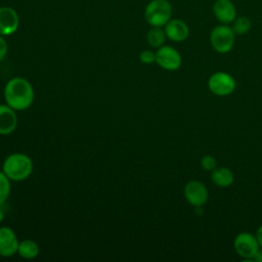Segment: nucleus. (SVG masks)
I'll return each instance as SVG.
<instances>
[{
	"label": "nucleus",
	"instance_id": "3",
	"mask_svg": "<svg viewBox=\"0 0 262 262\" xmlns=\"http://www.w3.org/2000/svg\"><path fill=\"white\" fill-rule=\"evenodd\" d=\"M172 17V5L168 0H151L144 9V18L151 27H164Z\"/></svg>",
	"mask_w": 262,
	"mask_h": 262
},
{
	"label": "nucleus",
	"instance_id": "15",
	"mask_svg": "<svg viewBox=\"0 0 262 262\" xmlns=\"http://www.w3.org/2000/svg\"><path fill=\"white\" fill-rule=\"evenodd\" d=\"M17 253L24 259H34L39 254V246L32 239H24L18 244Z\"/></svg>",
	"mask_w": 262,
	"mask_h": 262
},
{
	"label": "nucleus",
	"instance_id": "1",
	"mask_svg": "<svg viewBox=\"0 0 262 262\" xmlns=\"http://www.w3.org/2000/svg\"><path fill=\"white\" fill-rule=\"evenodd\" d=\"M4 98L6 104L14 111L27 110L34 100L33 86L24 78H12L5 85Z\"/></svg>",
	"mask_w": 262,
	"mask_h": 262
},
{
	"label": "nucleus",
	"instance_id": "20",
	"mask_svg": "<svg viewBox=\"0 0 262 262\" xmlns=\"http://www.w3.org/2000/svg\"><path fill=\"white\" fill-rule=\"evenodd\" d=\"M139 59L142 63L150 64L156 61V52L151 50H143L139 54Z\"/></svg>",
	"mask_w": 262,
	"mask_h": 262
},
{
	"label": "nucleus",
	"instance_id": "21",
	"mask_svg": "<svg viewBox=\"0 0 262 262\" xmlns=\"http://www.w3.org/2000/svg\"><path fill=\"white\" fill-rule=\"evenodd\" d=\"M7 43L4 40V38L0 35V62L4 59V57L7 54Z\"/></svg>",
	"mask_w": 262,
	"mask_h": 262
},
{
	"label": "nucleus",
	"instance_id": "12",
	"mask_svg": "<svg viewBox=\"0 0 262 262\" xmlns=\"http://www.w3.org/2000/svg\"><path fill=\"white\" fill-rule=\"evenodd\" d=\"M164 30L167 38L173 42H182L189 36L188 25L179 18H171L164 26Z\"/></svg>",
	"mask_w": 262,
	"mask_h": 262
},
{
	"label": "nucleus",
	"instance_id": "19",
	"mask_svg": "<svg viewBox=\"0 0 262 262\" xmlns=\"http://www.w3.org/2000/svg\"><path fill=\"white\" fill-rule=\"evenodd\" d=\"M201 167L206 171H213L217 167V161L216 159L211 155H205L201 159Z\"/></svg>",
	"mask_w": 262,
	"mask_h": 262
},
{
	"label": "nucleus",
	"instance_id": "11",
	"mask_svg": "<svg viewBox=\"0 0 262 262\" xmlns=\"http://www.w3.org/2000/svg\"><path fill=\"white\" fill-rule=\"evenodd\" d=\"M18 239L14 231L7 226L0 227V256L11 257L17 252Z\"/></svg>",
	"mask_w": 262,
	"mask_h": 262
},
{
	"label": "nucleus",
	"instance_id": "6",
	"mask_svg": "<svg viewBox=\"0 0 262 262\" xmlns=\"http://www.w3.org/2000/svg\"><path fill=\"white\" fill-rule=\"evenodd\" d=\"M233 248L236 254L245 261H253V258L259 250L260 246L256 235L250 232H241L235 236L233 241Z\"/></svg>",
	"mask_w": 262,
	"mask_h": 262
},
{
	"label": "nucleus",
	"instance_id": "22",
	"mask_svg": "<svg viewBox=\"0 0 262 262\" xmlns=\"http://www.w3.org/2000/svg\"><path fill=\"white\" fill-rule=\"evenodd\" d=\"M256 238L258 241V244L260 246V248H262V225H260L256 231Z\"/></svg>",
	"mask_w": 262,
	"mask_h": 262
},
{
	"label": "nucleus",
	"instance_id": "17",
	"mask_svg": "<svg viewBox=\"0 0 262 262\" xmlns=\"http://www.w3.org/2000/svg\"><path fill=\"white\" fill-rule=\"evenodd\" d=\"M235 35H245L252 28V20L248 16H236L231 26Z\"/></svg>",
	"mask_w": 262,
	"mask_h": 262
},
{
	"label": "nucleus",
	"instance_id": "23",
	"mask_svg": "<svg viewBox=\"0 0 262 262\" xmlns=\"http://www.w3.org/2000/svg\"><path fill=\"white\" fill-rule=\"evenodd\" d=\"M253 261H257V262H262V248H259V250L257 251L256 255L253 258Z\"/></svg>",
	"mask_w": 262,
	"mask_h": 262
},
{
	"label": "nucleus",
	"instance_id": "5",
	"mask_svg": "<svg viewBox=\"0 0 262 262\" xmlns=\"http://www.w3.org/2000/svg\"><path fill=\"white\" fill-rule=\"evenodd\" d=\"M235 87L234 78L226 72H216L208 80L209 90L217 96H227L234 91Z\"/></svg>",
	"mask_w": 262,
	"mask_h": 262
},
{
	"label": "nucleus",
	"instance_id": "10",
	"mask_svg": "<svg viewBox=\"0 0 262 262\" xmlns=\"http://www.w3.org/2000/svg\"><path fill=\"white\" fill-rule=\"evenodd\" d=\"M213 13L223 25H230L236 18V7L231 0H216L213 4Z\"/></svg>",
	"mask_w": 262,
	"mask_h": 262
},
{
	"label": "nucleus",
	"instance_id": "8",
	"mask_svg": "<svg viewBox=\"0 0 262 262\" xmlns=\"http://www.w3.org/2000/svg\"><path fill=\"white\" fill-rule=\"evenodd\" d=\"M184 198L193 207H202L208 200L209 192L206 185L200 180H191L184 186Z\"/></svg>",
	"mask_w": 262,
	"mask_h": 262
},
{
	"label": "nucleus",
	"instance_id": "4",
	"mask_svg": "<svg viewBox=\"0 0 262 262\" xmlns=\"http://www.w3.org/2000/svg\"><path fill=\"white\" fill-rule=\"evenodd\" d=\"M235 36V33L229 25L220 24L211 31L209 37L210 44L215 51L224 54L233 48Z\"/></svg>",
	"mask_w": 262,
	"mask_h": 262
},
{
	"label": "nucleus",
	"instance_id": "24",
	"mask_svg": "<svg viewBox=\"0 0 262 262\" xmlns=\"http://www.w3.org/2000/svg\"><path fill=\"white\" fill-rule=\"evenodd\" d=\"M3 218H4V213H3V211L0 209V223L2 222Z\"/></svg>",
	"mask_w": 262,
	"mask_h": 262
},
{
	"label": "nucleus",
	"instance_id": "13",
	"mask_svg": "<svg viewBox=\"0 0 262 262\" xmlns=\"http://www.w3.org/2000/svg\"><path fill=\"white\" fill-rule=\"evenodd\" d=\"M17 125L15 111L7 104H0V135H8Z\"/></svg>",
	"mask_w": 262,
	"mask_h": 262
},
{
	"label": "nucleus",
	"instance_id": "2",
	"mask_svg": "<svg viewBox=\"0 0 262 262\" xmlns=\"http://www.w3.org/2000/svg\"><path fill=\"white\" fill-rule=\"evenodd\" d=\"M32 171V160L25 154H11L3 163V172L12 181L25 180L31 175Z\"/></svg>",
	"mask_w": 262,
	"mask_h": 262
},
{
	"label": "nucleus",
	"instance_id": "14",
	"mask_svg": "<svg viewBox=\"0 0 262 262\" xmlns=\"http://www.w3.org/2000/svg\"><path fill=\"white\" fill-rule=\"evenodd\" d=\"M211 180L219 187H228L234 181V175L229 168L219 167L211 171Z\"/></svg>",
	"mask_w": 262,
	"mask_h": 262
},
{
	"label": "nucleus",
	"instance_id": "16",
	"mask_svg": "<svg viewBox=\"0 0 262 262\" xmlns=\"http://www.w3.org/2000/svg\"><path fill=\"white\" fill-rule=\"evenodd\" d=\"M167 39L165 30L162 29V27H151L146 35L147 43L152 48H160L165 44V41Z\"/></svg>",
	"mask_w": 262,
	"mask_h": 262
},
{
	"label": "nucleus",
	"instance_id": "7",
	"mask_svg": "<svg viewBox=\"0 0 262 262\" xmlns=\"http://www.w3.org/2000/svg\"><path fill=\"white\" fill-rule=\"evenodd\" d=\"M156 62L167 71L178 70L182 63L181 54L172 46L163 45L156 51Z\"/></svg>",
	"mask_w": 262,
	"mask_h": 262
},
{
	"label": "nucleus",
	"instance_id": "18",
	"mask_svg": "<svg viewBox=\"0 0 262 262\" xmlns=\"http://www.w3.org/2000/svg\"><path fill=\"white\" fill-rule=\"evenodd\" d=\"M10 194V179L4 174V172H0V205H2Z\"/></svg>",
	"mask_w": 262,
	"mask_h": 262
},
{
	"label": "nucleus",
	"instance_id": "9",
	"mask_svg": "<svg viewBox=\"0 0 262 262\" xmlns=\"http://www.w3.org/2000/svg\"><path fill=\"white\" fill-rule=\"evenodd\" d=\"M19 26L17 12L9 6L0 7V35L9 36L14 34Z\"/></svg>",
	"mask_w": 262,
	"mask_h": 262
}]
</instances>
